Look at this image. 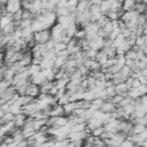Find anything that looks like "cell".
Returning <instances> with one entry per match:
<instances>
[{
	"label": "cell",
	"instance_id": "1",
	"mask_svg": "<svg viewBox=\"0 0 147 147\" xmlns=\"http://www.w3.org/2000/svg\"><path fill=\"white\" fill-rule=\"evenodd\" d=\"M51 38H52L51 29L41 30V31H38V32H34V33H33V39H34V41H36L37 44H45V42L48 41Z\"/></svg>",
	"mask_w": 147,
	"mask_h": 147
},
{
	"label": "cell",
	"instance_id": "2",
	"mask_svg": "<svg viewBox=\"0 0 147 147\" xmlns=\"http://www.w3.org/2000/svg\"><path fill=\"white\" fill-rule=\"evenodd\" d=\"M138 15H139V14H138L136 10H129V11H124L119 20H121L123 23H129V22H131V21H136V20L138 18Z\"/></svg>",
	"mask_w": 147,
	"mask_h": 147
},
{
	"label": "cell",
	"instance_id": "3",
	"mask_svg": "<svg viewBox=\"0 0 147 147\" xmlns=\"http://www.w3.org/2000/svg\"><path fill=\"white\" fill-rule=\"evenodd\" d=\"M103 44H105V38L100 37V36L95 37L92 41L88 42L90 48H92V49H94V51H100V49H102Z\"/></svg>",
	"mask_w": 147,
	"mask_h": 147
},
{
	"label": "cell",
	"instance_id": "4",
	"mask_svg": "<svg viewBox=\"0 0 147 147\" xmlns=\"http://www.w3.org/2000/svg\"><path fill=\"white\" fill-rule=\"evenodd\" d=\"M46 80H47V79H46V77L42 75V72H41V71H40V72H38L37 75H33V76H31V77H30V82H31V84H34V85H37V86L42 85Z\"/></svg>",
	"mask_w": 147,
	"mask_h": 147
},
{
	"label": "cell",
	"instance_id": "5",
	"mask_svg": "<svg viewBox=\"0 0 147 147\" xmlns=\"http://www.w3.org/2000/svg\"><path fill=\"white\" fill-rule=\"evenodd\" d=\"M115 108H116V106L110 101L109 98H107V99L103 101V103H102L100 110H101L102 113H111V111L115 110Z\"/></svg>",
	"mask_w": 147,
	"mask_h": 147
},
{
	"label": "cell",
	"instance_id": "6",
	"mask_svg": "<svg viewBox=\"0 0 147 147\" xmlns=\"http://www.w3.org/2000/svg\"><path fill=\"white\" fill-rule=\"evenodd\" d=\"M25 94L26 95H29V96H31V98H38V95L40 94V88H39V86H37V85H34V84H30L29 85V87H28V90H26V92H25Z\"/></svg>",
	"mask_w": 147,
	"mask_h": 147
},
{
	"label": "cell",
	"instance_id": "7",
	"mask_svg": "<svg viewBox=\"0 0 147 147\" xmlns=\"http://www.w3.org/2000/svg\"><path fill=\"white\" fill-rule=\"evenodd\" d=\"M84 65H85L90 71H94V70H100V69H101V65H100L94 59H87V60L84 62Z\"/></svg>",
	"mask_w": 147,
	"mask_h": 147
},
{
	"label": "cell",
	"instance_id": "8",
	"mask_svg": "<svg viewBox=\"0 0 147 147\" xmlns=\"http://www.w3.org/2000/svg\"><path fill=\"white\" fill-rule=\"evenodd\" d=\"M115 91H116V94H122L125 98V96H127L129 87H127V85L124 82V83H119V84L115 85Z\"/></svg>",
	"mask_w": 147,
	"mask_h": 147
},
{
	"label": "cell",
	"instance_id": "9",
	"mask_svg": "<svg viewBox=\"0 0 147 147\" xmlns=\"http://www.w3.org/2000/svg\"><path fill=\"white\" fill-rule=\"evenodd\" d=\"M49 116H53V117H57V116H64V110H63V107L60 106V105H54L51 109V113H49Z\"/></svg>",
	"mask_w": 147,
	"mask_h": 147
},
{
	"label": "cell",
	"instance_id": "10",
	"mask_svg": "<svg viewBox=\"0 0 147 147\" xmlns=\"http://www.w3.org/2000/svg\"><path fill=\"white\" fill-rule=\"evenodd\" d=\"M94 60L102 67V65H105L106 64V62H107V60H108V56H107V54L103 52V51H98V53H96V55H95V57H94Z\"/></svg>",
	"mask_w": 147,
	"mask_h": 147
},
{
	"label": "cell",
	"instance_id": "11",
	"mask_svg": "<svg viewBox=\"0 0 147 147\" xmlns=\"http://www.w3.org/2000/svg\"><path fill=\"white\" fill-rule=\"evenodd\" d=\"M62 107H63V110H64V116H69L76 109V101H69L68 103H65Z\"/></svg>",
	"mask_w": 147,
	"mask_h": 147
},
{
	"label": "cell",
	"instance_id": "12",
	"mask_svg": "<svg viewBox=\"0 0 147 147\" xmlns=\"http://www.w3.org/2000/svg\"><path fill=\"white\" fill-rule=\"evenodd\" d=\"M134 0H123L122 1V9L124 11H129V10H133L134 8Z\"/></svg>",
	"mask_w": 147,
	"mask_h": 147
},
{
	"label": "cell",
	"instance_id": "13",
	"mask_svg": "<svg viewBox=\"0 0 147 147\" xmlns=\"http://www.w3.org/2000/svg\"><path fill=\"white\" fill-rule=\"evenodd\" d=\"M53 86H54V80H53V82L46 80L42 85L39 86V88H40V93H49V91H51V88H52Z\"/></svg>",
	"mask_w": 147,
	"mask_h": 147
},
{
	"label": "cell",
	"instance_id": "14",
	"mask_svg": "<svg viewBox=\"0 0 147 147\" xmlns=\"http://www.w3.org/2000/svg\"><path fill=\"white\" fill-rule=\"evenodd\" d=\"M133 10H136L138 14H145L147 11V7H146V3L144 1L141 2H136L134 3V8Z\"/></svg>",
	"mask_w": 147,
	"mask_h": 147
},
{
	"label": "cell",
	"instance_id": "15",
	"mask_svg": "<svg viewBox=\"0 0 147 147\" xmlns=\"http://www.w3.org/2000/svg\"><path fill=\"white\" fill-rule=\"evenodd\" d=\"M70 80L69 77H64V78H60V79H56L54 80V85L57 87V88H65L68 82Z\"/></svg>",
	"mask_w": 147,
	"mask_h": 147
},
{
	"label": "cell",
	"instance_id": "16",
	"mask_svg": "<svg viewBox=\"0 0 147 147\" xmlns=\"http://www.w3.org/2000/svg\"><path fill=\"white\" fill-rule=\"evenodd\" d=\"M101 51H103V52L107 54L108 57H115V56H116V48L113 47L111 45H110V46H103Z\"/></svg>",
	"mask_w": 147,
	"mask_h": 147
},
{
	"label": "cell",
	"instance_id": "17",
	"mask_svg": "<svg viewBox=\"0 0 147 147\" xmlns=\"http://www.w3.org/2000/svg\"><path fill=\"white\" fill-rule=\"evenodd\" d=\"M68 122H69V119H68L67 116H57V117H55V126H59V127L65 126L68 124Z\"/></svg>",
	"mask_w": 147,
	"mask_h": 147
},
{
	"label": "cell",
	"instance_id": "18",
	"mask_svg": "<svg viewBox=\"0 0 147 147\" xmlns=\"http://www.w3.org/2000/svg\"><path fill=\"white\" fill-rule=\"evenodd\" d=\"M46 121H47V118H41V119H34L33 121V129L36 130V131H39L42 126H45L46 125Z\"/></svg>",
	"mask_w": 147,
	"mask_h": 147
},
{
	"label": "cell",
	"instance_id": "19",
	"mask_svg": "<svg viewBox=\"0 0 147 147\" xmlns=\"http://www.w3.org/2000/svg\"><path fill=\"white\" fill-rule=\"evenodd\" d=\"M67 59L68 57H64V56H55V59H54V67H56V68H62L63 67V64L65 63V61H67Z\"/></svg>",
	"mask_w": 147,
	"mask_h": 147
},
{
	"label": "cell",
	"instance_id": "20",
	"mask_svg": "<svg viewBox=\"0 0 147 147\" xmlns=\"http://www.w3.org/2000/svg\"><path fill=\"white\" fill-rule=\"evenodd\" d=\"M127 96H130L131 99H137V98L141 96L139 88H138V87H131V88L127 91Z\"/></svg>",
	"mask_w": 147,
	"mask_h": 147
},
{
	"label": "cell",
	"instance_id": "21",
	"mask_svg": "<svg viewBox=\"0 0 147 147\" xmlns=\"http://www.w3.org/2000/svg\"><path fill=\"white\" fill-rule=\"evenodd\" d=\"M88 7H90V2L79 0V1H78V5H77V7H76V10L83 13V11H85L86 9H88Z\"/></svg>",
	"mask_w": 147,
	"mask_h": 147
},
{
	"label": "cell",
	"instance_id": "22",
	"mask_svg": "<svg viewBox=\"0 0 147 147\" xmlns=\"http://www.w3.org/2000/svg\"><path fill=\"white\" fill-rule=\"evenodd\" d=\"M146 41H147V36H146V34H140V36H137V37H136V42H134V45L138 46V47H140V46H142L144 44H146Z\"/></svg>",
	"mask_w": 147,
	"mask_h": 147
},
{
	"label": "cell",
	"instance_id": "23",
	"mask_svg": "<svg viewBox=\"0 0 147 147\" xmlns=\"http://www.w3.org/2000/svg\"><path fill=\"white\" fill-rule=\"evenodd\" d=\"M10 121H14V115L11 114V113H5L3 114V116L0 118V122H1V124H6V123H8V122H10Z\"/></svg>",
	"mask_w": 147,
	"mask_h": 147
},
{
	"label": "cell",
	"instance_id": "24",
	"mask_svg": "<svg viewBox=\"0 0 147 147\" xmlns=\"http://www.w3.org/2000/svg\"><path fill=\"white\" fill-rule=\"evenodd\" d=\"M124 57H125L126 60H137V51H134L133 48L129 49L127 52H125Z\"/></svg>",
	"mask_w": 147,
	"mask_h": 147
},
{
	"label": "cell",
	"instance_id": "25",
	"mask_svg": "<svg viewBox=\"0 0 147 147\" xmlns=\"http://www.w3.org/2000/svg\"><path fill=\"white\" fill-rule=\"evenodd\" d=\"M124 40H125V38L123 37V34H122V33H119V34H118V36L113 40L111 46H113V47H115V48H117V47H118V46H119Z\"/></svg>",
	"mask_w": 147,
	"mask_h": 147
},
{
	"label": "cell",
	"instance_id": "26",
	"mask_svg": "<svg viewBox=\"0 0 147 147\" xmlns=\"http://www.w3.org/2000/svg\"><path fill=\"white\" fill-rule=\"evenodd\" d=\"M21 110H22V107H21V106H18L17 103H13V105H10V106H9V113H11L14 116H15V115H17V114H20V113H21Z\"/></svg>",
	"mask_w": 147,
	"mask_h": 147
},
{
	"label": "cell",
	"instance_id": "27",
	"mask_svg": "<svg viewBox=\"0 0 147 147\" xmlns=\"http://www.w3.org/2000/svg\"><path fill=\"white\" fill-rule=\"evenodd\" d=\"M86 127V123H79V124H74L70 129V132H79L83 131Z\"/></svg>",
	"mask_w": 147,
	"mask_h": 147
},
{
	"label": "cell",
	"instance_id": "28",
	"mask_svg": "<svg viewBox=\"0 0 147 147\" xmlns=\"http://www.w3.org/2000/svg\"><path fill=\"white\" fill-rule=\"evenodd\" d=\"M54 52L57 53L60 51H63V49H67V44L62 42V41H55V45H54Z\"/></svg>",
	"mask_w": 147,
	"mask_h": 147
},
{
	"label": "cell",
	"instance_id": "29",
	"mask_svg": "<svg viewBox=\"0 0 147 147\" xmlns=\"http://www.w3.org/2000/svg\"><path fill=\"white\" fill-rule=\"evenodd\" d=\"M145 129H146V125H144V124H141V123H138V124H134V125H133V130H132V131H133V133L139 134V133L144 132Z\"/></svg>",
	"mask_w": 147,
	"mask_h": 147
},
{
	"label": "cell",
	"instance_id": "30",
	"mask_svg": "<svg viewBox=\"0 0 147 147\" xmlns=\"http://www.w3.org/2000/svg\"><path fill=\"white\" fill-rule=\"evenodd\" d=\"M83 99L92 102V100H94V99H95V95H94V93H93V91H92V90H86V91L84 92V98H83Z\"/></svg>",
	"mask_w": 147,
	"mask_h": 147
},
{
	"label": "cell",
	"instance_id": "31",
	"mask_svg": "<svg viewBox=\"0 0 147 147\" xmlns=\"http://www.w3.org/2000/svg\"><path fill=\"white\" fill-rule=\"evenodd\" d=\"M101 29H102V30H103V31H105L106 33H108V34H109V33H110V32L113 31V29H114L113 22H111V21L107 22V23H106V24H105V25H103V26H102Z\"/></svg>",
	"mask_w": 147,
	"mask_h": 147
},
{
	"label": "cell",
	"instance_id": "32",
	"mask_svg": "<svg viewBox=\"0 0 147 147\" xmlns=\"http://www.w3.org/2000/svg\"><path fill=\"white\" fill-rule=\"evenodd\" d=\"M85 36H86V32H85V30L83 29V28H79L77 31H76V33H75V38H77V39H84L85 38Z\"/></svg>",
	"mask_w": 147,
	"mask_h": 147
},
{
	"label": "cell",
	"instance_id": "33",
	"mask_svg": "<svg viewBox=\"0 0 147 147\" xmlns=\"http://www.w3.org/2000/svg\"><path fill=\"white\" fill-rule=\"evenodd\" d=\"M106 92H107V96L109 99H111L115 94H116V91H115V85H111V86H108L106 87Z\"/></svg>",
	"mask_w": 147,
	"mask_h": 147
},
{
	"label": "cell",
	"instance_id": "34",
	"mask_svg": "<svg viewBox=\"0 0 147 147\" xmlns=\"http://www.w3.org/2000/svg\"><path fill=\"white\" fill-rule=\"evenodd\" d=\"M103 131H105V127H103V126H98V127H95V129L92 130L91 134H92L93 137H100Z\"/></svg>",
	"mask_w": 147,
	"mask_h": 147
},
{
	"label": "cell",
	"instance_id": "35",
	"mask_svg": "<svg viewBox=\"0 0 147 147\" xmlns=\"http://www.w3.org/2000/svg\"><path fill=\"white\" fill-rule=\"evenodd\" d=\"M132 100H133V99H131L130 96H125V98H123V99H122V101L117 105V107H122V108H123V107L127 106L129 103H131V102H132Z\"/></svg>",
	"mask_w": 147,
	"mask_h": 147
},
{
	"label": "cell",
	"instance_id": "36",
	"mask_svg": "<svg viewBox=\"0 0 147 147\" xmlns=\"http://www.w3.org/2000/svg\"><path fill=\"white\" fill-rule=\"evenodd\" d=\"M118 47H119L122 51H124V52H127L129 49H131V47H132V46H131V44H130V42H129V41L125 39V40H124V41H123V42H122V44H121Z\"/></svg>",
	"mask_w": 147,
	"mask_h": 147
},
{
	"label": "cell",
	"instance_id": "37",
	"mask_svg": "<svg viewBox=\"0 0 147 147\" xmlns=\"http://www.w3.org/2000/svg\"><path fill=\"white\" fill-rule=\"evenodd\" d=\"M123 98H124V96H123L122 94H115V95H114V96L110 99V101H111V102H113V103H114V105L117 107V105H118V103L122 101V99H123Z\"/></svg>",
	"mask_w": 147,
	"mask_h": 147
},
{
	"label": "cell",
	"instance_id": "38",
	"mask_svg": "<svg viewBox=\"0 0 147 147\" xmlns=\"http://www.w3.org/2000/svg\"><path fill=\"white\" fill-rule=\"evenodd\" d=\"M123 109H124V113H125V115L130 116V115H131V114L134 111V106H133L132 103H129L127 106L123 107Z\"/></svg>",
	"mask_w": 147,
	"mask_h": 147
},
{
	"label": "cell",
	"instance_id": "39",
	"mask_svg": "<svg viewBox=\"0 0 147 147\" xmlns=\"http://www.w3.org/2000/svg\"><path fill=\"white\" fill-rule=\"evenodd\" d=\"M11 18H13V21H21L22 20V8L18 9L17 11L11 14Z\"/></svg>",
	"mask_w": 147,
	"mask_h": 147
},
{
	"label": "cell",
	"instance_id": "40",
	"mask_svg": "<svg viewBox=\"0 0 147 147\" xmlns=\"http://www.w3.org/2000/svg\"><path fill=\"white\" fill-rule=\"evenodd\" d=\"M121 72L127 78V77H130L131 76V74H132V71H131V69L127 67V65H123L122 68H121Z\"/></svg>",
	"mask_w": 147,
	"mask_h": 147
},
{
	"label": "cell",
	"instance_id": "41",
	"mask_svg": "<svg viewBox=\"0 0 147 147\" xmlns=\"http://www.w3.org/2000/svg\"><path fill=\"white\" fill-rule=\"evenodd\" d=\"M69 102V96L67 95V94H64L63 96H61L59 100H57V105H60V106H64L65 103H68Z\"/></svg>",
	"mask_w": 147,
	"mask_h": 147
},
{
	"label": "cell",
	"instance_id": "42",
	"mask_svg": "<svg viewBox=\"0 0 147 147\" xmlns=\"http://www.w3.org/2000/svg\"><path fill=\"white\" fill-rule=\"evenodd\" d=\"M137 22L140 26H144L145 23H146V17H145V14H139L138 15V18H137Z\"/></svg>",
	"mask_w": 147,
	"mask_h": 147
},
{
	"label": "cell",
	"instance_id": "43",
	"mask_svg": "<svg viewBox=\"0 0 147 147\" xmlns=\"http://www.w3.org/2000/svg\"><path fill=\"white\" fill-rule=\"evenodd\" d=\"M136 145L131 141V140H129L127 138L126 139H124L122 142H121V147H134Z\"/></svg>",
	"mask_w": 147,
	"mask_h": 147
},
{
	"label": "cell",
	"instance_id": "44",
	"mask_svg": "<svg viewBox=\"0 0 147 147\" xmlns=\"http://www.w3.org/2000/svg\"><path fill=\"white\" fill-rule=\"evenodd\" d=\"M96 53H98V51H94V49H92V48H88V49L86 51L87 59H94L95 55H96Z\"/></svg>",
	"mask_w": 147,
	"mask_h": 147
},
{
	"label": "cell",
	"instance_id": "45",
	"mask_svg": "<svg viewBox=\"0 0 147 147\" xmlns=\"http://www.w3.org/2000/svg\"><path fill=\"white\" fill-rule=\"evenodd\" d=\"M79 0H67V7L68 8H76Z\"/></svg>",
	"mask_w": 147,
	"mask_h": 147
},
{
	"label": "cell",
	"instance_id": "46",
	"mask_svg": "<svg viewBox=\"0 0 147 147\" xmlns=\"http://www.w3.org/2000/svg\"><path fill=\"white\" fill-rule=\"evenodd\" d=\"M121 33L123 34V37H124L125 39H127L129 37H131V34H132V32H131L129 29H126V28L122 29V30H121Z\"/></svg>",
	"mask_w": 147,
	"mask_h": 147
},
{
	"label": "cell",
	"instance_id": "47",
	"mask_svg": "<svg viewBox=\"0 0 147 147\" xmlns=\"http://www.w3.org/2000/svg\"><path fill=\"white\" fill-rule=\"evenodd\" d=\"M108 71H110L111 74H116V72L121 71V67L117 65V64H114V65H111L110 68H108Z\"/></svg>",
	"mask_w": 147,
	"mask_h": 147
},
{
	"label": "cell",
	"instance_id": "48",
	"mask_svg": "<svg viewBox=\"0 0 147 147\" xmlns=\"http://www.w3.org/2000/svg\"><path fill=\"white\" fill-rule=\"evenodd\" d=\"M139 91H140V94L144 95V94H147V85L146 84H140V86L138 87Z\"/></svg>",
	"mask_w": 147,
	"mask_h": 147
},
{
	"label": "cell",
	"instance_id": "49",
	"mask_svg": "<svg viewBox=\"0 0 147 147\" xmlns=\"http://www.w3.org/2000/svg\"><path fill=\"white\" fill-rule=\"evenodd\" d=\"M84 111H85V109H83V108H76L72 114L76 115V116H82L84 114Z\"/></svg>",
	"mask_w": 147,
	"mask_h": 147
},
{
	"label": "cell",
	"instance_id": "50",
	"mask_svg": "<svg viewBox=\"0 0 147 147\" xmlns=\"http://www.w3.org/2000/svg\"><path fill=\"white\" fill-rule=\"evenodd\" d=\"M113 78H114V74H111L110 71L105 72V79L106 80H113Z\"/></svg>",
	"mask_w": 147,
	"mask_h": 147
},
{
	"label": "cell",
	"instance_id": "51",
	"mask_svg": "<svg viewBox=\"0 0 147 147\" xmlns=\"http://www.w3.org/2000/svg\"><path fill=\"white\" fill-rule=\"evenodd\" d=\"M138 80L140 82V84H146V76L140 75V76L138 77Z\"/></svg>",
	"mask_w": 147,
	"mask_h": 147
},
{
	"label": "cell",
	"instance_id": "52",
	"mask_svg": "<svg viewBox=\"0 0 147 147\" xmlns=\"http://www.w3.org/2000/svg\"><path fill=\"white\" fill-rule=\"evenodd\" d=\"M140 86V82L138 79H133V83H132V87H139Z\"/></svg>",
	"mask_w": 147,
	"mask_h": 147
},
{
	"label": "cell",
	"instance_id": "53",
	"mask_svg": "<svg viewBox=\"0 0 147 147\" xmlns=\"http://www.w3.org/2000/svg\"><path fill=\"white\" fill-rule=\"evenodd\" d=\"M101 2H102V0H91V1H90V3H92V5H96V6H100Z\"/></svg>",
	"mask_w": 147,
	"mask_h": 147
},
{
	"label": "cell",
	"instance_id": "54",
	"mask_svg": "<svg viewBox=\"0 0 147 147\" xmlns=\"http://www.w3.org/2000/svg\"><path fill=\"white\" fill-rule=\"evenodd\" d=\"M0 147H8V145L5 144V142H1V144H0Z\"/></svg>",
	"mask_w": 147,
	"mask_h": 147
},
{
	"label": "cell",
	"instance_id": "55",
	"mask_svg": "<svg viewBox=\"0 0 147 147\" xmlns=\"http://www.w3.org/2000/svg\"><path fill=\"white\" fill-rule=\"evenodd\" d=\"M134 1H136V2H141L142 0H134Z\"/></svg>",
	"mask_w": 147,
	"mask_h": 147
},
{
	"label": "cell",
	"instance_id": "56",
	"mask_svg": "<svg viewBox=\"0 0 147 147\" xmlns=\"http://www.w3.org/2000/svg\"><path fill=\"white\" fill-rule=\"evenodd\" d=\"M83 1H86V2H90L91 0H83Z\"/></svg>",
	"mask_w": 147,
	"mask_h": 147
},
{
	"label": "cell",
	"instance_id": "57",
	"mask_svg": "<svg viewBox=\"0 0 147 147\" xmlns=\"http://www.w3.org/2000/svg\"><path fill=\"white\" fill-rule=\"evenodd\" d=\"M142 1H144V2H145V3H147V0H142Z\"/></svg>",
	"mask_w": 147,
	"mask_h": 147
},
{
	"label": "cell",
	"instance_id": "58",
	"mask_svg": "<svg viewBox=\"0 0 147 147\" xmlns=\"http://www.w3.org/2000/svg\"><path fill=\"white\" fill-rule=\"evenodd\" d=\"M1 126H2V124H1V122H0V127H1Z\"/></svg>",
	"mask_w": 147,
	"mask_h": 147
},
{
	"label": "cell",
	"instance_id": "59",
	"mask_svg": "<svg viewBox=\"0 0 147 147\" xmlns=\"http://www.w3.org/2000/svg\"><path fill=\"white\" fill-rule=\"evenodd\" d=\"M146 7H147V3H146Z\"/></svg>",
	"mask_w": 147,
	"mask_h": 147
},
{
	"label": "cell",
	"instance_id": "60",
	"mask_svg": "<svg viewBox=\"0 0 147 147\" xmlns=\"http://www.w3.org/2000/svg\"><path fill=\"white\" fill-rule=\"evenodd\" d=\"M80 147H83V146H80Z\"/></svg>",
	"mask_w": 147,
	"mask_h": 147
},
{
	"label": "cell",
	"instance_id": "61",
	"mask_svg": "<svg viewBox=\"0 0 147 147\" xmlns=\"http://www.w3.org/2000/svg\"><path fill=\"white\" fill-rule=\"evenodd\" d=\"M32 1H34V0H32Z\"/></svg>",
	"mask_w": 147,
	"mask_h": 147
}]
</instances>
